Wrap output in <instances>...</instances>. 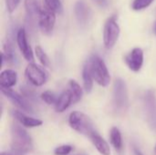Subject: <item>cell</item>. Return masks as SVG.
Wrapping results in <instances>:
<instances>
[{
  "label": "cell",
  "instance_id": "6da1fadb",
  "mask_svg": "<svg viewBox=\"0 0 156 155\" xmlns=\"http://www.w3.org/2000/svg\"><path fill=\"white\" fill-rule=\"evenodd\" d=\"M11 150L19 153H27L32 151L33 143L32 139L27 131L18 125L14 123L11 126Z\"/></svg>",
  "mask_w": 156,
  "mask_h": 155
},
{
  "label": "cell",
  "instance_id": "7a4b0ae2",
  "mask_svg": "<svg viewBox=\"0 0 156 155\" xmlns=\"http://www.w3.org/2000/svg\"><path fill=\"white\" fill-rule=\"evenodd\" d=\"M112 104L114 110L118 113H123L129 107V94L125 81L122 79H117L113 84Z\"/></svg>",
  "mask_w": 156,
  "mask_h": 155
},
{
  "label": "cell",
  "instance_id": "3957f363",
  "mask_svg": "<svg viewBox=\"0 0 156 155\" xmlns=\"http://www.w3.org/2000/svg\"><path fill=\"white\" fill-rule=\"evenodd\" d=\"M69 126L76 132L90 138L95 132L93 123L89 116L80 111H73L69 117Z\"/></svg>",
  "mask_w": 156,
  "mask_h": 155
},
{
  "label": "cell",
  "instance_id": "277c9868",
  "mask_svg": "<svg viewBox=\"0 0 156 155\" xmlns=\"http://www.w3.org/2000/svg\"><path fill=\"white\" fill-rule=\"evenodd\" d=\"M93 79L101 87H107L111 82V76L108 68L102 58L93 56L88 62Z\"/></svg>",
  "mask_w": 156,
  "mask_h": 155
},
{
  "label": "cell",
  "instance_id": "5b68a950",
  "mask_svg": "<svg viewBox=\"0 0 156 155\" xmlns=\"http://www.w3.org/2000/svg\"><path fill=\"white\" fill-rule=\"evenodd\" d=\"M120 26L116 21V16L108 18L103 28V43L107 49H111L116 44L120 36Z\"/></svg>",
  "mask_w": 156,
  "mask_h": 155
},
{
  "label": "cell",
  "instance_id": "8992f818",
  "mask_svg": "<svg viewBox=\"0 0 156 155\" xmlns=\"http://www.w3.org/2000/svg\"><path fill=\"white\" fill-rule=\"evenodd\" d=\"M55 11H53L48 5H44L40 8V13L38 16V26L40 30L45 35H50L54 29V26L56 23V15Z\"/></svg>",
  "mask_w": 156,
  "mask_h": 155
},
{
  "label": "cell",
  "instance_id": "52a82bcc",
  "mask_svg": "<svg viewBox=\"0 0 156 155\" xmlns=\"http://www.w3.org/2000/svg\"><path fill=\"white\" fill-rule=\"evenodd\" d=\"M144 106L149 126L156 132V96L153 90H148L144 97Z\"/></svg>",
  "mask_w": 156,
  "mask_h": 155
},
{
  "label": "cell",
  "instance_id": "ba28073f",
  "mask_svg": "<svg viewBox=\"0 0 156 155\" xmlns=\"http://www.w3.org/2000/svg\"><path fill=\"white\" fill-rule=\"evenodd\" d=\"M25 75L27 80L36 87H40L44 85L48 79V75L44 71V69L34 63H30L27 65L25 70Z\"/></svg>",
  "mask_w": 156,
  "mask_h": 155
},
{
  "label": "cell",
  "instance_id": "9c48e42d",
  "mask_svg": "<svg viewBox=\"0 0 156 155\" xmlns=\"http://www.w3.org/2000/svg\"><path fill=\"white\" fill-rule=\"evenodd\" d=\"M1 92L9 101L12 102L13 105H15L20 111H25V112H33V108L30 105V103L16 91L11 89L1 88Z\"/></svg>",
  "mask_w": 156,
  "mask_h": 155
},
{
  "label": "cell",
  "instance_id": "30bf717a",
  "mask_svg": "<svg viewBox=\"0 0 156 155\" xmlns=\"http://www.w3.org/2000/svg\"><path fill=\"white\" fill-rule=\"evenodd\" d=\"M124 61L127 67L133 72H138L144 64V51L140 48H133L128 55L125 56Z\"/></svg>",
  "mask_w": 156,
  "mask_h": 155
},
{
  "label": "cell",
  "instance_id": "8fae6325",
  "mask_svg": "<svg viewBox=\"0 0 156 155\" xmlns=\"http://www.w3.org/2000/svg\"><path fill=\"white\" fill-rule=\"evenodd\" d=\"M74 13L78 23L80 26H84L88 25L91 17V10L84 0H79L76 2L74 6Z\"/></svg>",
  "mask_w": 156,
  "mask_h": 155
},
{
  "label": "cell",
  "instance_id": "7c38bea8",
  "mask_svg": "<svg viewBox=\"0 0 156 155\" xmlns=\"http://www.w3.org/2000/svg\"><path fill=\"white\" fill-rule=\"evenodd\" d=\"M16 43L18 46V48L20 52L22 53L23 57L27 61H33L34 60V55L33 51L28 45L27 39V33L25 28H20L16 33Z\"/></svg>",
  "mask_w": 156,
  "mask_h": 155
},
{
  "label": "cell",
  "instance_id": "4fadbf2b",
  "mask_svg": "<svg viewBox=\"0 0 156 155\" xmlns=\"http://www.w3.org/2000/svg\"><path fill=\"white\" fill-rule=\"evenodd\" d=\"M13 116L22 126L27 127V128L39 127L43 123V122L41 120L27 116V114H25L24 112L19 111H13Z\"/></svg>",
  "mask_w": 156,
  "mask_h": 155
},
{
  "label": "cell",
  "instance_id": "5bb4252c",
  "mask_svg": "<svg viewBox=\"0 0 156 155\" xmlns=\"http://www.w3.org/2000/svg\"><path fill=\"white\" fill-rule=\"evenodd\" d=\"M25 8L27 12V20L28 25L31 26L35 24L36 19H38L40 7L38 6L37 0H25Z\"/></svg>",
  "mask_w": 156,
  "mask_h": 155
},
{
  "label": "cell",
  "instance_id": "9a60e30c",
  "mask_svg": "<svg viewBox=\"0 0 156 155\" xmlns=\"http://www.w3.org/2000/svg\"><path fill=\"white\" fill-rule=\"evenodd\" d=\"M17 74L13 69H5L0 74V86L1 88L10 89L16 84Z\"/></svg>",
  "mask_w": 156,
  "mask_h": 155
},
{
  "label": "cell",
  "instance_id": "2e32d148",
  "mask_svg": "<svg viewBox=\"0 0 156 155\" xmlns=\"http://www.w3.org/2000/svg\"><path fill=\"white\" fill-rule=\"evenodd\" d=\"M90 141L92 142L93 145L97 149V151L102 155H110L111 154V148L108 143L98 133L95 132L93 135L90 136Z\"/></svg>",
  "mask_w": 156,
  "mask_h": 155
},
{
  "label": "cell",
  "instance_id": "e0dca14e",
  "mask_svg": "<svg viewBox=\"0 0 156 155\" xmlns=\"http://www.w3.org/2000/svg\"><path fill=\"white\" fill-rule=\"evenodd\" d=\"M71 103H72V95L69 90H65L58 98L57 103L55 104V110L57 112H63L70 106Z\"/></svg>",
  "mask_w": 156,
  "mask_h": 155
},
{
  "label": "cell",
  "instance_id": "ac0fdd59",
  "mask_svg": "<svg viewBox=\"0 0 156 155\" xmlns=\"http://www.w3.org/2000/svg\"><path fill=\"white\" fill-rule=\"evenodd\" d=\"M16 60V53L13 48L12 44L9 41H6L4 44V49L2 52V64L6 61L7 63H14Z\"/></svg>",
  "mask_w": 156,
  "mask_h": 155
},
{
  "label": "cell",
  "instance_id": "d6986e66",
  "mask_svg": "<svg viewBox=\"0 0 156 155\" xmlns=\"http://www.w3.org/2000/svg\"><path fill=\"white\" fill-rule=\"evenodd\" d=\"M82 79H83V85H84V89L85 90L90 93L93 88V77L90 69L89 64L87 63L84 67H83V70H82Z\"/></svg>",
  "mask_w": 156,
  "mask_h": 155
},
{
  "label": "cell",
  "instance_id": "ffe728a7",
  "mask_svg": "<svg viewBox=\"0 0 156 155\" xmlns=\"http://www.w3.org/2000/svg\"><path fill=\"white\" fill-rule=\"evenodd\" d=\"M110 141L112 145L117 150L121 151L122 148V138L120 130L117 127H112L110 131Z\"/></svg>",
  "mask_w": 156,
  "mask_h": 155
},
{
  "label": "cell",
  "instance_id": "44dd1931",
  "mask_svg": "<svg viewBox=\"0 0 156 155\" xmlns=\"http://www.w3.org/2000/svg\"><path fill=\"white\" fill-rule=\"evenodd\" d=\"M69 90L70 91V93L72 95V103H76L81 100L82 95H83V90L77 81H75L73 79L69 80Z\"/></svg>",
  "mask_w": 156,
  "mask_h": 155
},
{
  "label": "cell",
  "instance_id": "7402d4cb",
  "mask_svg": "<svg viewBox=\"0 0 156 155\" xmlns=\"http://www.w3.org/2000/svg\"><path fill=\"white\" fill-rule=\"evenodd\" d=\"M35 54L37 58V59L39 60V62L42 64V66L48 68L50 66V60L49 58L48 57V55L46 54V52L43 50V48L40 46H37L35 48Z\"/></svg>",
  "mask_w": 156,
  "mask_h": 155
},
{
  "label": "cell",
  "instance_id": "603a6c76",
  "mask_svg": "<svg viewBox=\"0 0 156 155\" xmlns=\"http://www.w3.org/2000/svg\"><path fill=\"white\" fill-rule=\"evenodd\" d=\"M41 99H42V100H43L46 104H48V105L56 104V103H57V100H58L56 95H55L52 91H50V90H47V91L43 92V93L41 94Z\"/></svg>",
  "mask_w": 156,
  "mask_h": 155
},
{
  "label": "cell",
  "instance_id": "cb8c5ba5",
  "mask_svg": "<svg viewBox=\"0 0 156 155\" xmlns=\"http://www.w3.org/2000/svg\"><path fill=\"white\" fill-rule=\"evenodd\" d=\"M153 2L154 0H134L133 3V9L136 11L144 9L148 7Z\"/></svg>",
  "mask_w": 156,
  "mask_h": 155
},
{
  "label": "cell",
  "instance_id": "d4e9b609",
  "mask_svg": "<svg viewBox=\"0 0 156 155\" xmlns=\"http://www.w3.org/2000/svg\"><path fill=\"white\" fill-rule=\"evenodd\" d=\"M45 5L55 12L60 13L62 11V5L59 0H45Z\"/></svg>",
  "mask_w": 156,
  "mask_h": 155
},
{
  "label": "cell",
  "instance_id": "484cf974",
  "mask_svg": "<svg viewBox=\"0 0 156 155\" xmlns=\"http://www.w3.org/2000/svg\"><path fill=\"white\" fill-rule=\"evenodd\" d=\"M72 149H73V147L71 145L64 144V145L58 146L54 150V153L56 155H67L71 153Z\"/></svg>",
  "mask_w": 156,
  "mask_h": 155
},
{
  "label": "cell",
  "instance_id": "4316f807",
  "mask_svg": "<svg viewBox=\"0 0 156 155\" xmlns=\"http://www.w3.org/2000/svg\"><path fill=\"white\" fill-rule=\"evenodd\" d=\"M19 2L20 0H5V5L8 12L9 13L14 12L16 9L17 5H19Z\"/></svg>",
  "mask_w": 156,
  "mask_h": 155
},
{
  "label": "cell",
  "instance_id": "83f0119b",
  "mask_svg": "<svg viewBox=\"0 0 156 155\" xmlns=\"http://www.w3.org/2000/svg\"><path fill=\"white\" fill-rule=\"evenodd\" d=\"M98 5L101 7H106L108 5V0H93Z\"/></svg>",
  "mask_w": 156,
  "mask_h": 155
},
{
  "label": "cell",
  "instance_id": "f1b7e54d",
  "mask_svg": "<svg viewBox=\"0 0 156 155\" xmlns=\"http://www.w3.org/2000/svg\"><path fill=\"white\" fill-rule=\"evenodd\" d=\"M0 155H24L22 153H16V152H14V151H11V152H2Z\"/></svg>",
  "mask_w": 156,
  "mask_h": 155
},
{
  "label": "cell",
  "instance_id": "f546056e",
  "mask_svg": "<svg viewBox=\"0 0 156 155\" xmlns=\"http://www.w3.org/2000/svg\"><path fill=\"white\" fill-rule=\"evenodd\" d=\"M154 31H155V33H156V24H155V26H154Z\"/></svg>",
  "mask_w": 156,
  "mask_h": 155
},
{
  "label": "cell",
  "instance_id": "4dcf8cb0",
  "mask_svg": "<svg viewBox=\"0 0 156 155\" xmlns=\"http://www.w3.org/2000/svg\"><path fill=\"white\" fill-rule=\"evenodd\" d=\"M154 152H155V154H156V145H155V147H154Z\"/></svg>",
  "mask_w": 156,
  "mask_h": 155
}]
</instances>
